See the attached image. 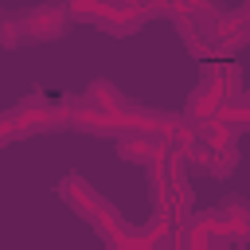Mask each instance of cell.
I'll list each match as a JSON object with an SVG mask.
<instances>
[{
  "instance_id": "3957f363",
  "label": "cell",
  "mask_w": 250,
  "mask_h": 250,
  "mask_svg": "<svg viewBox=\"0 0 250 250\" xmlns=\"http://www.w3.org/2000/svg\"><path fill=\"white\" fill-rule=\"evenodd\" d=\"M215 219L223 223V230L230 238H250V207L242 199H227V207L215 211Z\"/></svg>"
},
{
  "instance_id": "6da1fadb",
  "label": "cell",
  "mask_w": 250,
  "mask_h": 250,
  "mask_svg": "<svg viewBox=\"0 0 250 250\" xmlns=\"http://www.w3.org/2000/svg\"><path fill=\"white\" fill-rule=\"evenodd\" d=\"M66 12H70V8H62V4L31 8V12H23V27H27V35H35V39H55V35H62V27H66Z\"/></svg>"
},
{
  "instance_id": "277c9868",
  "label": "cell",
  "mask_w": 250,
  "mask_h": 250,
  "mask_svg": "<svg viewBox=\"0 0 250 250\" xmlns=\"http://www.w3.org/2000/svg\"><path fill=\"white\" fill-rule=\"evenodd\" d=\"M66 8H70V16H78V20H90V23H98V16H102L105 0H66Z\"/></svg>"
},
{
  "instance_id": "7a4b0ae2",
  "label": "cell",
  "mask_w": 250,
  "mask_h": 250,
  "mask_svg": "<svg viewBox=\"0 0 250 250\" xmlns=\"http://www.w3.org/2000/svg\"><path fill=\"white\" fill-rule=\"evenodd\" d=\"M117 152H121L125 160L152 164V160L164 152V137H156V133H141V129H125L121 141H117Z\"/></svg>"
}]
</instances>
